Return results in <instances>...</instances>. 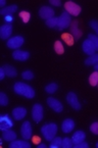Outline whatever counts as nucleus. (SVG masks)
<instances>
[{
	"label": "nucleus",
	"mask_w": 98,
	"mask_h": 148,
	"mask_svg": "<svg viewBox=\"0 0 98 148\" xmlns=\"http://www.w3.org/2000/svg\"><path fill=\"white\" fill-rule=\"evenodd\" d=\"M13 91L18 95L24 96L26 98H34L35 97V90L33 89L30 85L26 83H22V82H16L13 86Z\"/></svg>",
	"instance_id": "nucleus-1"
},
{
	"label": "nucleus",
	"mask_w": 98,
	"mask_h": 148,
	"mask_svg": "<svg viewBox=\"0 0 98 148\" xmlns=\"http://www.w3.org/2000/svg\"><path fill=\"white\" fill-rule=\"evenodd\" d=\"M57 130H58L57 125L54 124V123H47L41 128L42 135H43L44 139L46 141H51V140L54 139L56 137Z\"/></svg>",
	"instance_id": "nucleus-2"
},
{
	"label": "nucleus",
	"mask_w": 98,
	"mask_h": 148,
	"mask_svg": "<svg viewBox=\"0 0 98 148\" xmlns=\"http://www.w3.org/2000/svg\"><path fill=\"white\" fill-rule=\"evenodd\" d=\"M72 21H71V15L66 11L61 13V15L58 18V24H57V30L62 31L63 29H66L71 26Z\"/></svg>",
	"instance_id": "nucleus-3"
},
{
	"label": "nucleus",
	"mask_w": 98,
	"mask_h": 148,
	"mask_svg": "<svg viewBox=\"0 0 98 148\" xmlns=\"http://www.w3.org/2000/svg\"><path fill=\"white\" fill-rule=\"evenodd\" d=\"M32 118L36 123H39L43 119V106L39 103H36L32 108Z\"/></svg>",
	"instance_id": "nucleus-4"
},
{
	"label": "nucleus",
	"mask_w": 98,
	"mask_h": 148,
	"mask_svg": "<svg viewBox=\"0 0 98 148\" xmlns=\"http://www.w3.org/2000/svg\"><path fill=\"white\" fill-rule=\"evenodd\" d=\"M64 8L69 14H72V15H74V16L79 15L81 13V10H82L81 7L79 6L78 4L74 3L73 1H68V2H65Z\"/></svg>",
	"instance_id": "nucleus-5"
},
{
	"label": "nucleus",
	"mask_w": 98,
	"mask_h": 148,
	"mask_svg": "<svg viewBox=\"0 0 98 148\" xmlns=\"http://www.w3.org/2000/svg\"><path fill=\"white\" fill-rule=\"evenodd\" d=\"M24 42H25L24 37H22V36H15V37H12V38H10V39H8L6 45H7V47L11 48V49H18L21 46H23Z\"/></svg>",
	"instance_id": "nucleus-6"
},
{
	"label": "nucleus",
	"mask_w": 98,
	"mask_h": 148,
	"mask_svg": "<svg viewBox=\"0 0 98 148\" xmlns=\"http://www.w3.org/2000/svg\"><path fill=\"white\" fill-rule=\"evenodd\" d=\"M39 15L40 18L43 20H50V18H54V10L49 6H42L39 9Z\"/></svg>",
	"instance_id": "nucleus-7"
},
{
	"label": "nucleus",
	"mask_w": 98,
	"mask_h": 148,
	"mask_svg": "<svg viewBox=\"0 0 98 148\" xmlns=\"http://www.w3.org/2000/svg\"><path fill=\"white\" fill-rule=\"evenodd\" d=\"M66 101L68 103L76 110H80L81 109V103L79 102L78 97L74 92H70V93L66 95Z\"/></svg>",
	"instance_id": "nucleus-8"
},
{
	"label": "nucleus",
	"mask_w": 98,
	"mask_h": 148,
	"mask_svg": "<svg viewBox=\"0 0 98 148\" xmlns=\"http://www.w3.org/2000/svg\"><path fill=\"white\" fill-rule=\"evenodd\" d=\"M21 134L25 140H29L32 137V126L30 122H25L21 127Z\"/></svg>",
	"instance_id": "nucleus-9"
},
{
	"label": "nucleus",
	"mask_w": 98,
	"mask_h": 148,
	"mask_svg": "<svg viewBox=\"0 0 98 148\" xmlns=\"http://www.w3.org/2000/svg\"><path fill=\"white\" fill-rule=\"evenodd\" d=\"M13 126V122L7 114H2L0 116V129L2 131L8 130Z\"/></svg>",
	"instance_id": "nucleus-10"
},
{
	"label": "nucleus",
	"mask_w": 98,
	"mask_h": 148,
	"mask_svg": "<svg viewBox=\"0 0 98 148\" xmlns=\"http://www.w3.org/2000/svg\"><path fill=\"white\" fill-rule=\"evenodd\" d=\"M47 104L49 105V107H51L53 110L56 111V112H61L63 109V106L60 101L57 100V99H55V98H53V97L47 98Z\"/></svg>",
	"instance_id": "nucleus-11"
},
{
	"label": "nucleus",
	"mask_w": 98,
	"mask_h": 148,
	"mask_svg": "<svg viewBox=\"0 0 98 148\" xmlns=\"http://www.w3.org/2000/svg\"><path fill=\"white\" fill-rule=\"evenodd\" d=\"M82 48H83L84 52H85L86 54L89 55V56H90V55L95 54V52H96V49H95V47H94L93 43H92V42L90 41L89 39L85 40V41L83 42Z\"/></svg>",
	"instance_id": "nucleus-12"
},
{
	"label": "nucleus",
	"mask_w": 98,
	"mask_h": 148,
	"mask_svg": "<svg viewBox=\"0 0 98 148\" xmlns=\"http://www.w3.org/2000/svg\"><path fill=\"white\" fill-rule=\"evenodd\" d=\"M11 32H12V26L10 24L3 25L1 27V29H0V37H1V39H8L11 35Z\"/></svg>",
	"instance_id": "nucleus-13"
},
{
	"label": "nucleus",
	"mask_w": 98,
	"mask_h": 148,
	"mask_svg": "<svg viewBox=\"0 0 98 148\" xmlns=\"http://www.w3.org/2000/svg\"><path fill=\"white\" fill-rule=\"evenodd\" d=\"M12 57L15 60L26 61V60H28L29 57H30V53L27 52V51H23V50H14L12 52Z\"/></svg>",
	"instance_id": "nucleus-14"
},
{
	"label": "nucleus",
	"mask_w": 98,
	"mask_h": 148,
	"mask_svg": "<svg viewBox=\"0 0 98 148\" xmlns=\"http://www.w3.org/2000/svg\"><path fill=\"white\" fill-rule=\"evenodd\" d=\"M75 128V122L72 119H66L62 122L61 125V130L63 133H71Z\"/></svg>",
	"instance_id": "nucleus-15"
},
{
	"label": "nucleus",
	"mask_w": 98,
	"mask_h": 148,
	"mask_svg": "<svg viewBox=\"0 0 98 148\" xmlns=\"http://www.w3.org/2000/svg\"><path fill=\"white\" fill-rule=\"evenodd\" d=\"M27 116V109L24 107H15L12 110V116L14 120L21 121Z\"/></svg>",
	"instance_id": "nucleus-16"
},
{
	"label": "nucleus",
	"mask_w": 98,
	"mask_h": 148,
	"mask_svg": "<svg viewBox=\"0 0 98 148\" xmlns=\"http://www.w3.org/2000/svg\"><path fill=\"white\" fill-rule=\"evenodd\" d=\"M71 32H72L73 37H74L76 40L80 39L81 36L83 35V34H82V31L79 30L78 22H77V21H75L74 23H72V24H71Z\"/></svg>",
	"instance_id": "nucleus-17"
},
{
	"label": "nucleus",
	"mask_w": 98,
	"mask_h": 148,
	"mask_svg": "<svg viewBox=\"0 0 98 148\" xmlns=\"http://www.w3.org/2000/svg\"><path fill=\"white\" fill-rule=\"evenodd\" d=\"M2 138L5 141H9V142L14 141V140L16 139V133H15L14 131L10 130V129L4 130L2 133Z\"/></svg>",
	"instance_id": "nucleus-18"
},
{
	"label": "nucleus",
	"mask_w": 98,
	"mask_h": 148,
	"mask_svg": "<svg viewBox=\"0 0 98 148\" xmlns=\"http://www.w3.org/2000/svg\"><path fill=\"white\" fill-rule=\"evenodd\" d=\"M10 148H30L31 144L27 141H22V140H14L11 141L9 144Z\"/></svg>",
	"instance_id": "nucleus-19"
},
{
	"label": "nucleus",
	"mask_w": 98,
	"mask_h": 148,
	"mask_svg": "<svg viewBox=\"0 0 98 148\" xmlns=\"http://www.w3.org/2000/svg\"><path fill=\"white\" fill-rule=\"evenodd\" d=\"M85 138H86V134L84 133L83 131H78V132H76V133L73 135V142H74V144L76 145V144H79L81 143V142L85 141Z\"/></svg>",
	"instance_id": "nucleus-20"
},
{
	"label": "nucleus",
	"mask_w": 98,
	"mask_h": 148,
	"mask_svg": "<svg viewBox=\"0 0 98 148\" xmlns=\"http://www.w3.org/2000/svg\"><path fill=\"white\" fill-rule=\"evenodd\" d=\"M2 68H3V70H4V72H5V75H6L7 77H9V78H13V77H15L16 75H18L16 70H15L13 66H11V65L5 64V65H3Z\"/></svg>",
	"instance_id": "nucleus-21"
},
{
	"label": "nucleus",
	"mask_w": 98,
	"mask_h": 148,
	"mask_svg": "<svg viewBox=\"0 0 98 148\" xmlns=\"http://www.w3.org/2000/svg\"><path fill=\"white\" fill-rule=\"evenodd\" d=\"M16 9H18V6H16V5H9V6L3 8L2 10L0 11V13H1L2 15L7 16V15H11L12 13H14L15 11H16Z\"/></svg>",
	"instance_id": "nucleus-22"
},
{
	"label": "nucleus",
	"mask_w": 98,
	"mask_h": 148,
	"mask_svg": "<svg viewBox=\"0 0 98 148\" xmlns=\"http://www.w3.org/2000/svg\"><path fill=\"white\" fill-rule=\"evenodd\" d=\"M61 39L68 44L69 46L74 45L75 43V38L73 37L72 34H68V33H64V34H61Z\"/></svg>",
	"instance_id": "nucleus-23"
},
{
	"label": "nucleus",
	"mask_w": 98,
	"mask_h": 148,
	"mask_svg": "<svg viewBox=\"0 0 98 148\" xmlns=\"http://www.w3.org/2000/svg\"><path fill=\"white\" fill-rule=\"evenodd\" d=\"M98 63V53H95L93 55H90L88 58H86L85 60V64L87 65H95Z\"/></svg>",
	"instance_id": "nucleus-24"
},
{
	"label": "nucleus",
	"mask_w": 98,
	"mask_h": 148,
	"mask_svg": "<svg viewBox=\"0 0 98 148\" xmlns=\"http://www.w3.org/2000/svg\"><path fill=\"white\" fill-rule=\"evenodd\" d=\"M61 143H62V139L60 137H55L53 140L50 141V148H58L61 147Z\"/></svg>",
	"instance_id": "nucleus-25"
},
{
	"label": "nucleus",
	"mask_w": 98,
	"mask_h": 148,
	"mask_svg": "<svg viewBox=\"0 0 98 148\" xmlns=\"http://www.w3.org/2000/svg\"><path fill=\"white\" fill-rule=\"evenodd\" d=\"M89 83L91 86H96L98 84V72H94L90 75L89 78Z\"/></svg>",
	"instance_id": "nucleus-26"
},
{
	"label": "nucleus",
	"mask_w": 98,
	"mask_h": 148,
	"mask_svg": "<svg viewBox=\"0 0 98 148\" xmlns=\"http://www.w3.org/2000/svg\"><path fill=\"white\" fill-rule=\"evenodd\" d=\"M54 50L57 54H63V52H64V48H63V45L61 44L60 41H55Z\"/></svg>",
	"instance_id": "nucleus-27"
},
{
	"label": "nucleus",
	"mask_w": 98,
	"mask_h": 148,
	"mask_svg": "<svg viewBox=\"0 0 98 148\" xmlns=\"http://www.w3.org/2000/svg\"><path fill=\"white\" fill-rule=\"evenodd\" d=\"M57 88H58V86H57L56 83H50L45 87V91L49 94H53L57 90Z\"/></svg>",
	"instance_id": "nucleus-28"
},
{
	"label": "nucleus",
	"mask_w": 98,
	"mask_h": 148,
	"mask_svg": "<svg viewBox=\"0 0 98 148\" xmlns=\"http://www.w3.org/2000/svg\"><path fill=\"white\" fill-rule=\"evenodd\" d=\"M57 24H58V18H52L50 20L46 21V26L48 28H57Z\"/></svg>",
	"instance_id": "nucleus-29"
},
{
	"label": "nucleus",
	"mask_w": 98,
	"mask_h": 148,
	"mask_svg": "<svg viewBox=\"0 0 98 148\" xmlns=\"http://www.w3.org/2000/svg\"><path fill=\"white\" fill-rule=\"evenodd\" d=\"M75 144L73 142V139H70V138H64L62 139V143H61V147L62 148H71L73 147Z\"/></svg>",
	"instance_id": "nucleus-30"
},
{
	"label": "nucleus",
	"mask_w": 98,
	"mask_h": 148,
	"mask_svg": "<svg viewBox=\"0 0 98 148\" xmlns=\"http://www.w3.org/2000/svg\"><path fill=\"white\" fill-rule=\"evenodd\" d=\"M88 39L93 43L94 47H95L96 50H98V36L97 35H93V34H90L88 36Z\"/></svg>",
	"instance_id": "nucleus-31"
},
{
	"label": "nucleus",
	"mask_w": 98,
	"mask_h": 148,
	"mask_svg": "<svg viewBox=\"0 0 98 148\" xmlns=\"http://www.w3.org/2000/svg\"><path fill=\"white\" fill-rule=\"evenodd\" d=\"M20 16L22 18L23 22H24L25 24H27V23L30 21L31 14H30V12H28V11H21V12H20Z\"/></svg>",
	"instance_id": "nucleus-32"
},
{
	"label": "nucleus",
	"mask_w": 98,
	"mask_h": 148,
	"mask_svg": "<svg viewBox=\"0 0 98 148\" xmlns=\"http://www.w3.org/2000/svg\"><path fill=\"white\" fill-rule=\"evenodd\" d=\"M8 102H9L8 97H7L3 92H1V93H0V104L2 105V106H5V105L8 104Z\"/></svg>",
	"instance_id": "nucleus-33"
},
{
	"label": "nucleus",
	"mask_w": 98,
	"mask_h": 148,
	"mask_svg": "<svg viewBox=\"0 0 98 148\" xmlns=\"http://www.w3.org/2000/svg\"><path fill=\"white\" fill-rule=\"evenodd\" d=\"M22 77L25 79V80L30 81L34 78V74H33V72H31V71H26V72H24L22 74Z\"/></svg>",
	"instance_id": "nucleus-34"
},
{
	"label": "nucleus",
	"mask_w": 98,
	"mask_h": 148,
	"mask_svg": "<svg viewBox=\"0 0 98 148\" xmlns=\"http://www.w3.org/2000/svg\"><path fill=\"white\" fill-rule=\"evenodd\" d=\"M90 27L93 29L94 32H95L98 36V21H96V20L91 21V22H90Z\"/></svg>",
	"instance_id": "nucleus-35"
},
{
	"label": "nucleus",
	"mask_w": 98,
	"mask_h": 148,
	"mask_svg": "<svg viewBox=\"0 0 98 148\" xmlns=\"http://www.w3.org/2000/svg\"><path fill=\"white\" fill-rule=\"evenodd\" d=\"M90 131L92 133L95 134V135H98V122H95L90 126Z\"/></svg>",
	"instance_id": "nucleus-36"
},
{
	"label": "nucleus",
	"mask_w": 98,
	"mask_h": 148,
	"mask_svg": "<svg viewBox=\"0 0 98 148\" xmlns=\"http://www.w3.org/2000/svg\"><path fill=\"white\" fill-rule=\"evenodd\" d=\"M75 147H76V148H88V147H89V145H88V143H86L85 141H83V142H81V143H79V144H76V145H75Z\"/></svg>",
	"instance_id": "nucleus-37"
},
{
	"label": "nucleus",
	"mask_w": 98,
	"mask_h": 148,
	"mask_svg": "<svg viewBox=\"0 0 98 148\" xmlns=\"http://www.w3.org/2000/svg\"><path fill=\"white\" fill-rule=\"evenodd\" d=\"M33 142L38 145V144L41 143V138H40L39 136H34V137H33Z\"/></svg>",
	"instance_id": "nucleus-38"
},
{
	"label": "nucleus",
	"mask_w": 98,
	"mask_h": 148,
	"mask_svg": "<svg viewBox=\"0 0 98 148\" xmlns=\"http://www.w3.org/2000/svg\"><path fill=\"white\" fill-rule=\"evenodd\" d=\"M50 3L54 6H60L61 5V2L59 0H50Z\"/></svg>",
	"instance_id": "nucleus-39"
},
{
	"label": "nucleus",
	"mask_w": 98,
	"mask_h": 148,
	"mask_svg": "<svg viewBox=\"0 0 98 148\" xmlns=\"http://www.w3.org/2000/svg\"><path fill=\"white\" fill-rule=\"evenodd\" d=\"M5 76H6V75H5L4 70H3V68H1L0 69V80H3Z\"/></svg>",
	"instance_id": "nucleus-40"
},
{
	"label": "nucleus",
	"mask_w": 98,
	"mask_h": 148,
	"mask_svg": "<svg viewBox=\"0 0 98 148\" xmlns=\"http://www.w3.org/2000/svg\"><path fill=\"white\" fill-rule=\"evenodd\" d=\"M5 21H6L8 24H10V22L12 21V16H11V15H7V16H5Z\"/></svg>",
	"instance_id": "nucleus-41"
},
{
	"label": "nucleus",
	"mask_w": 98,
	"mask_h": 148,
	"mask_svg": "<svg viewBox=\"0 0 98 148\" xmlns=\"http://www.w3.org/2000/svg\"><path fill=\"white\" fill-rule=\"evenodd\" d=\"M38 148H46V145L43 143H40V144H38Z\"/></svg>",
	"instance_id": "nucleus-42"
},
{
	"label": "nucleus",
	"mask_w": 98,
	"mask_h": 148,
	"mask_svg": "<svg viewBox=\"0 0 98 148\" xmlns=\"http://www.w3.org/2000/svg\"><path fill=\"white\" fill-rule=\"evenodd\" d=\"M5 5V0H1V1H0V6H4Z\"/></svg>",
	"instance_id": "nucleus-43"
},
{
	"label": "nucleus",
	"mask_w": 98,
	"mask_h": 148,
	"mask_svg": "<svg viewBox=\"0 0 98 148\" xmlns=\"http://www.w3.org/2000/svg\"><path fill=\"white\" fill-rule=\"evenodd\" d=\"M94 69H95L96 72H98V63H97V64H95V66H94Z\"/></svg>",
	"instance_id": "nucleus-44"
},
{
	"label": "nucleus",
	"mask_w": 98,
	"mask_h": 148,
	"mask_svg": "<svg viewBox=\"0 0 98 148\" xmlns=\"http://www.w3.org/2000/svg\"><path fill=\"white\" fill-rule=\"evenodd\" d=\"M96 147L98 148V142H97V143H96Z\"/></svg>",
	"instance_id": "nucleus-45"
}]
</instances>
